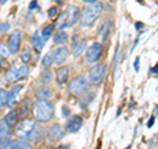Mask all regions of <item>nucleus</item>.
Returning <instances> with one entry per match:
<instances>
[{
  "label": "nucleus",
  "mask_w": 158,
  "mask_h": 149,
  "mask_svg": "<svg viewBox=\"0 0 158 149\" xmlns=\"http://www.w3.org/2000/svg\"><path fill=\"white\" fill-rule=\"evenodd\" d=\"M42 128L37 126L36 121L31 120V119H25L24 117L20 124L17 126V135L20 137H23L24 140H38L42 136Z\"/></svg>",
  "instance_id": "nucleus-1"
},
{
  "label": "nucleus",
  "mask_w": 158,
  "mask_h": 149,
  "mask_svg": "<svg viewBox=\"0 0 158 149\" xmlns=\"http://www.w3.org/2000/svg\"><path fill=\"white\" fill-rule=\"evenodd\" d=\"M53 106L48 100H37L33 104V113L38 121H49L53 117Z\"/></svg>",
  "instance_id": "nucleus-2"
},
{
  "label": "nucleus",
  "mask_w": 158,
  "mask_h": 149,
  "mask_svg": "<svg viewBox=\"0 0 158 149\" xmlns=\"http://www.w3.org/2000/svg\"><path fill=\"white\" fill-rule=\"evenodd\" d=\"M78 20H79V8L75 6H70L61 13V16H59L57 21V25L58 28L63 29L67 27H73L74 24H77Z\"/></svg>",
  "instance_id": "nucleus-3"
},
{
  "label": "nucleus",
  "mask_w": 158,
  "mask_h": 149,
  "mask_svg": "<svg viewBox=\"0 0 158 149\" xmlns=\"http://www.w3.org/2000/svg\"><path fill=\"white\" fill-rule=\"evenodd\" d=\"M103 11V6L100 3H94L90 4L87 8L83 9V15H82V24L85 27H90L91 24H94V21L100 16V13Z\"/></svg>",
  "instance_id": "nucleus-4"
},
{
  "label": "nucleus",
  "mask_w": 158,
  "mask_h": 149,
  "mask_svg": "<svg viewBox=\"0 0 158 149\" xmlns=\"http://www.w3.org/2000/svg\"><path fill=\"white\" fill-rule=\"evenodd\" d=\"M87 88H88V81H87V78L85 75L75 77L70 82V84H69V90H70V92L75 96L82 95Z\"/></svg>",
  "instance_id": "nucleus-5"
},
{
  "label": "nucleus",
  "mask_w": 158,
  "mask_h": 149,
  "mask_svg": "<svg viewBox=\"0 0 158 149\" xmlns=\"http://www.w3.org/2000/svg\"><path fill=\"white\" fill-rule=\"evenodd\" d=\"M29 73V69L27 65H23V66H19V67H12L6 73V81L7 82H16L19 79H21L24 77H27Z\"/></svg>",
  "instance_id": "nucleus-6"
},
{
  "label": "nucleus",
  "mask_w": 158,
  "mask_h": 149,
  "mask_svg": "<svg viewBox=\"0 0 158 149\" xmlns=\"http://www.w3.org/2000/svg\"><path fill=\"white\" fill-rule=\"evenodd\" d=\"M88 75H90V81L94 84H100L106 77V66L103 63H98V65L91 67Z\"/></svg>",
  "instance_id": "nucleus-7"
},
{
  "label": "nucleus",
  "mask_w": 158,
  "mask_h": 149,
  "mask_svg": "<svg viewBox=\"0 0 158 149\" xmlns=\"http://www.w3.org/2000/svg\"><path fill=\"white\" fill-rule=\"evenodd\" d=\"M103 46L100 42H94L92 45L87 49L86 52V62L87 63H95L102 56Z\"/></svg>",
  "instance_id": "nucleus-8"
},
{
  "label": "nucleus",
  "mask_w": 158,
  "mask_h": 149,
  "mask_svg": "<svg viewBox=\"0 0 158 149\" xmlns=\"http://www.w3.org/2000/svg\"><path fill=\"white\" fill-rule=\"evenodd\" d=\"M20 42H21V31H20V29H16V31L12 32V34L9 36V40H8L7 48L9 50V54H16L19 52Z\"/></svg>",
  "instance_id": "nucleus-9"
},
{
  "label": "nucleus",
  "mask_w": 158,
  "mask_h": 149,
  "mask_svg": "<svg viewBox=\"0 0 158 149\" xmlns=\"http://www.w3.org/2000/svg\"><path fill=\"white\" fill-rule=\"evenodd\" d=\"M2 149H32V147L25 140H15L2 143Z\"/></svg>",
  "instance_id": "nucleus-10"
},
{
  "label": "nucleus",
  "mask_w": 158,
  "mask_h": 149,
  "mask_svg": "<svg viewBox=\"0 0 158 149\" xmlns=\"http://www.w3.org/2000/svg\"><path fill=\"white\" fill-rule=\"evenodd\" d=\"M82 124H83V120L82 117L79 115H75V116H71L70 119H69V121L66 124V130L69 132H78L79 130L82 128Z\"/></svg>",
  "instance_id": "nucleus-11"
},
{
  "label": "nucleus",
  "mask_w": 158,
  "mask_h": 149,
  "mask_svg": "<svg viewBox=\"0 0 158 149\" xmlns=\"http://www.w3.org/2000/svg\"><path fill=\"white\" fill-rule=\"evenodd\" d=\"M23 90V84H17L16 87H13L11 91L7 92V103L9 107H13L16 106L17 103V98L20 95V91Z\"/></svg>",
  "instance_id": "nucleus-12"
},
{
  "label": "nucleus",
  "mask_w": 158,
  "mask_h": 149,
  "mask_svg": "<svg viewBox=\"0 0 158 149\" xmlns=\"http://www.w3.org/2000/svg\"><path fill=\"white\" fill-rule=\"evenodd\" d=\"M67 54H69V49L67 48L62 46V48L57 49V50L53 53V56H52L53 57V62L56 63V65H61V63H63L66 61Z\"/></svg>",
  "instance_id": "nucleus-13"
},
{
  "label": "nucleus",
  "mask_w": 158,
  "mask_h": 149,
  "mask_svg": "<svg viewBox=\"0 0 158 149\" xmlns=\"http://www.w3.org/2000/svg\"><path fill=\"white\" fill-rule=\"evenodd\" d=\"M52 95H53L52 88L49 86H46V84H42V86L36 88V98L38 100H48Z\"/></svg>",
  "instance_id": "nucleus-14"
},
{
  "label": "nucleus",
  "mask_w": 158,
  "mask_h": 149,
  "mask_svg": "<svg viewBox=\"0 0 158 149\" xmlns=\"http://www.w3.org/2000/svg\"><path fill=\"white\" fill-rule=\"evenodd\" d=\"M9 136H11V127L3 119V120H0V143L8 141Z\"/></svg>",
  "instance_id": "nucleus-15"
},
{
  "label": "nucleus",
  "mask_w": 158,
  "mask_h": 149,
  "mask_svg": "<svg viewBox=\"0 0 158 149\" xmlns=\"http://www.w3.org/2000/svg\"><path fill=\"white\" fill-rule=\"evenodd\" d=\"M49 135L53 138H56V140H59V138H62L65 136V130H63L59 124H54L50 130H49Z\"/></svg>",
  "instance_id": "nucleus-16"
},
{
  "label": "nucleus",
  "mask_w": 158,
  "mask_h": 149,
  "mask_svg": "<svg viewBox=\"0 0 158 149\" xmlns=\"http://www.w3.org/2000/svg\"><path fill=\"white\" fill-rule=\"evenodd\" d=\"M67 78H69V69L66 66L59 67L57 71V82L61 84V86H63V84L67 82Z\"/></svg>",
  "instance_id": "nucleus-17"
},
{
  "label": "nucleus",
  "mask_w": 158,
  "mask_h": 149,
  "mask_svg": "<svg viewBox=\"0 0 158 149\" xmlns=\"http://www.w3.org/2000/svg\"><path fill=\"white\" fill-rule=\"evenodd\" d=\"M31 42H32V45L34 46V49L36 50H42V48H44V38H42V36H41V33L40 32H36L32 36V40H31Z\"/></svg>",
  "instance_id": "nucleus-18"
},
{
  "label": "nucleus",
  "mask_w": 158,
  "mask_h": 149,
  "mask_svg": "<svg viewBox=\"0 0 158 149\" xmlns=\"http://www.w3.org/2000/svg\"><path fill=\"white\" fill-rule=\"evenodd\" d=\"M86 49V40H81V41H77L73 44V54L74 57H78L85 52Z\"/></svg>",
  "instance_id": "nucleus-19"
},
{
  "label": "nucleus",
  "mask_w": 158,
  "mask_h": 149,
  "mask_svg": "<svg viewBox=\"0 0 158 149\" xmlns=\"http://www.w3.org/2000/svg\"><path fill=\"white\" fill-rule=\"evenodd\" d=\"M17 117H19V113L15 111V110H12V111L6 116V119H4V120H6V123L8 124L9 127H15V126H16V123H17Z\"/></svg>",
  "instance_id": "nucleus-20"
},
{
  "label": "nucleus",
  "mask_w": 158,
  "mask_h": 149,
  "mask_svg": "<svg viewBox=\"0 0 158 149\" xmlns=\"http://www.w3.org/2000/svg\"><path fill=\"white\" fill-rule=\"evenodd\" d=\"M67 41V33L63 32V31H59L56 33V36H54V42L57 44V45H63Z\"/></svg>",
  "instance_id": "nucleus-21"
},
{
  "label": "nucleus",
  "mask_w": 158,
  "mask_h": 149,
  "mask_svg": "<svg viewBox=\"0 0 158 149\" xmlns=\"http://www.w3.org/2000/svg\"><path fill=\"white\" fill-rule=\"evenodd\" d=\"M94 98H95V94H94V92L88 94L87 96H83V98L81 99V107H82V108H86L87 106H90V103L92 102Z\"/></svg>",
  "instance_id": "nucleus-22"
},
{
  "label": "nucleus",
  "mask_w": 158,
  "mask_h": 149,
  "mask_svg": "<svg viewBox=\"0 0 158 149\" xmlns=\"http://www.w3.org/2000/svg\"><path fill=\"white\" fill-rule=\"evenodd\" d=\"M21 59H23V62H29L31 61V49H29L28 46H25L23 49V52H21Z\"/></svg>",
  "instance_id": "nucleus-23"
},
{
  "label": "nucleus",
  "mask_w": 158,
  "mask_h": 149,
  "mask_svg": "<svg viewBox=\"0 0 158 149\" xmlns=\"http://www.w3.org/2000/svg\"><path fill=\"white\" fill-rule=\"evenodd\" d=\"M53 29H54V27H53V25H48V27L44 28V29H42V33H41L42 38H44V40H46V38L50 37V36H52Z\"/></svg>",
  "instance_id": "nucleus-24"
},
{
  "label": "nucleus",
  "mask_w": 158,
  "mask_h": 149,
  "mask_svg": "<svg viewBox=\"0 0 158 149\" xmlns=\"http://www.w3.org/2000/svg\"><path fill=\"white\" fill-rule=\"evenodd\" d=\"M7 104V92L6 90L0 88V110H3V107Z\"/></svg>",
  "instance_id": "nucleus-25"
},
{
  "label": "nucleus",
  "mask_w": 158,
  "mask_h": 149,
  "mask_svg": "<svg viewBox=\"0 0 158 149\" xmlns=\"http://www.w3.org/2000/svg\"><path fill=\"white\" fill-rule=\"evenodd\" d=\"M50 79H52V71L48 69V70H45V71L42 73V75H41V81H42L44 83H48L49 81H50Z\"/></svg>",
  "instance_id": "nucleus-26"
},
{
  "label": "nucleus",
  "mask_w": 158,
  "mask_h": 149,
  "mask_svg": "<svg viewBox=\"0 0 158 149\" xmlns=\"http://www.w3.org/2000/svg\"><path fill=\"white\" fill-rule=\"evenodd\" d=\"M27 113H28V100H25V102L21 104V110H20V113H19V115L21 116V117H25V116H27Z\"/></svg>",
  "instance_id": "nucleus-27"
},
{
  "label": "nucleus",
  "mask_w": 158,
  "mask_h": 149,
  "mask_svg": "<svg viewBox=\"0 0 158 149\" xmlns=\"http://www.w3.org/2000/svg\"><path fill=\"white\" fill-rule=\"evenodd\" d=\"M8 54H9L8 48L4 45V44H0V58H2V57H7Z\"/></svg>",
  "instance_id": "nucleus-28"
},
{
  "label": "nucleus",
  "mask_w": 158,
  "mask_h": 149,
  "mask_svg": "<svg viewBox=\"0 0 158 149\" xmlns=\"http://www.w3.org/2000/svg\"><path fill=\"white\" fill-rule=\"evenodd\" d=\"M9 29V24L8 23H2L0 21V32H7Z\"/></svg>",
  "instance_id": "nucleus-29"
},
{
  "label": "nucleus",
  "mask_w": 158,
  "mask_h": 149,
  "mask_svg": "<svg viewBox=\"0 0 158 149\" xmlns=\"http://www.w3.org/2000/svg\"><path fill=\"white\" fill-rule=\"evenodd\" d=\"M57 13H58L57 7H52L50 9H49V16H50V17H56Z\"/></svg>",
  "instance_id": "nucleus-30"
},
{
  "label": "nucleus",
  "mask_w": 158,
  "mask_h": 149,
  "mask_svg": "<svg viewBox=\"0 0 158 149\" xmlns=\"http://www.w3.org/2000/svg\"><path fill=\"white\" fill-rule=\"evenodd\" d=\"M52 56H53V54H48V56H45V58H44V61H42L44 66L50 65V59H52Z\"/></svg>",
  "instance_id": "nucleus-31"
},
{
  "label": "nucleus",
  "mask_w": 158,
  "mask_h": 149,
  "mask_svg": "<svg viewBox=\"0 0 158 149\" xmlns=\"http://www.w3.org/2000/svg\"><path fill=\"white\" fill-rule=\"evenodd\" d=\"M62 111H63V116L67 117L69 115H70V110L67 108V106H62Z\"/></svg>",
  "instance_id": "nucleus-32"
},
{
  "label": "nucleus",
  "mask_w": 158,
  "mask_h": 149,
  "mask_svg": "<svg viewBox=\"0 0 158 149\" xmlns=\"http://www.w3.org/2000/svg\"><path fill=\"white\" fill-rule=\"evenodd\" d=\"M154 121H156V116H152V117H150V120L148 121V128H152V126L154 124Z\"/></svg>",
  "instance_id": "nucleus-33"
},
{
  "label": "nucleus",
  "mask_w": 158,
  "mask_h": 149,
  "mask_svg": "<svg viewBox=\"0 0 158 149\" xmlns=\"http://www.w3.org/2000/svg\"><path fill=\"white\" fill-rule=\"evenodd\" d=\"M138 62H140V58H136V61H135V69H136V71H138V69H140V67H138Z\"/></svg>",
  "instance_id": "nucleus-34"
},
{
  "label": "nucleus",
  "mask_w": 158,
  "mask_h": 149,
  "mask_svg": "<svg viewBox=\"0 0 158 149\" xmlns=\"http://www.w3.org/2000/svg\"><path fill=\"white\" fill-rule=\"evenodd\" d=\"M96 2H98V0H83V3H86V4H94Z\"/></svg>",
  "instance_id": "nucleus-35"
},
{
  "label": "nucleus",
  "mask_w": 158,
  "mask_h": 149,
  "mask_svg": "<svg viewBox=\"0 0 158 149\" xmlns=\"http://www.w3.org/2000/svg\"><path fill=\"white\" fill-rule=\"evenodd\" d=\"M36 7H37V2H32V3H31V6H29V8H31V9L36 8Z\"/></svg>",
  "instance_id": "nucleus-36"
},
{
  "label": "nucleus",
  "mask_w": 158,
  "mask_h": 149,
  "mask_svg": "<svg viewBox=\"0 0 158 149\" xmlns=\"http://www.w3.org/2000/svg\"><path fill=\"white\" fill-rule=\"evenodd\" d=\"M56 149H69V145H61V147H58Z\"/></svg>",
  "instance_id": "nucleus-37"
},
{
  "label": "nucleus",
  "mask_w": 158,
  "mask_h": 149,
  "mask_svg": "<svg viewBox=\"0 0 158 149\" xmlns=\"http://www.w3.org/2000/svg\"><path fill=\"white\" fill-rule=\"evenodd\" d=\"M142 27H144V25H142L141 23H137V24H136V28H137V29H140V28H142Z\"/></svg>",
  "instance_id": "nucleus-38"
},
{
  "label": "nucleus",
  "mask_w": 158,
  "mask_h": 149,
  "mask_svg": "<svg viewBox=\"0 0 158 149\" xmlns=\"http://www.w3.org/2000/svg\"><path fill=\"white\" fill-rule=\"evenodd\" d=\"M8 2V0H0V4H6Z\"/></svg>",
  "instance_id": "nucleus-39"
},
{
  "label": "nucleus",
  "mask_w": 158,
  "mask_h": 149,
  "mask_svg": "<svg viewBox=\"0 0 158 149\" xmlns=\"http://www.w3.org/2000/svg\"><path fill=\"white\" fill-rule=\"evenodd\" d=\"M152 71L156 74V73H157V66H154V67H153V70H152Z\"/></svg>",
  "instance_id": "nucleus-40"
},
{
  "label": "nucleus",
  "mask_w": 158,
  "mask_h": 149,
  "mask_svg": "<svg viewBox=\"0 0 158 149\" xmlns=\"http://www.w3.org/2000/svg\"><path fill=\"white\" fill-rule=\"evenodd\" d=\"M138 2H141V0H138Z\"/></svg>",
  "instance_id": "nucleus-41"
}]
</instances>
